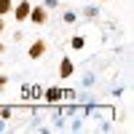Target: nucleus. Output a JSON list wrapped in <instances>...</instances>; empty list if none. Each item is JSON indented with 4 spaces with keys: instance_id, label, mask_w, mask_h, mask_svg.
<instances>
[{
    "instance_id": "obj_1",
    "label": "nucleus",
    "mask_w": 134,
    "mask_h": 134,
    "mask_svg": "<svg viewBox=\"0 0 134 134\" xmlns=\"http://www.w3.org/2000/svg\"><path fill=\"white\" fill-rule=\"evenodd\" d=\"M32 24H38V27H43V24H48V11L43 8V5H32V11H30V16H27Z\"/></svg>"
},
{
    "instance_id": "obj_2",
    "label": "nucleus",
    "mask_w": 134,
    "mask_h": 134,
    "mask_svg": "<svg viewBox=\"0 0 134 134\" xmlns=\"http://www.w3.org/2000/svg\"><path fill=\"white\" fill-rule=\"evenodd\" d=\"M46 51H48V43L43 40V38H38V40H32V43H30V48H27V57H30V59H40Z\"/></svg>"
},
{
    "instance_id": "obj_3",
    "label": "nucleus",
    "mask_w": 134,
    "mask_h": 134,
    "mask_svg": "<svg viewBox=\"0 0 134 134\" xmlns=\"http://www.w3.org/2000/svg\"><path fill=\"white\" fill-rule=\"evenodd\" d=\"M30 11H32V3H30V0H19V3L14 5V19H16V21H27Z\"/></svg>"
},
{
    "instance_id": "obj_4",
    "label": "nucleus",
    "mask_w": 134,
    "mask_h": 134,
    "mask_svg": "<svg viewBox=\"0 0 134 134\" xmlns=\"http://www.w3.org/2000/svg\"><path fill=\"white\" fill-rule=\"evenodd\" d=\"M59 75H62V78H75V62H72L70 57H62V62H59Z\"/></svg>"
},
{
    "instance_id": "obj_5",
    "label": "nucleus",
    "mask_w": 134,
    "mask_h": 134,
    "mask_svg": "<svg viewBox=\"0 0 134 134\" xmlns=\"http://www.w3.org/2000/svg\"><path fill=\"white\" fill-rule=\"evenodd\" d=\"M40 97L46 99V105H59V102H62V88L51 86V88H46V91H43Z\"/></svg>"
},
{
    "instance_id": "obj_6",
    "label": "nucleus",
    "mask_w": 134,
    "mask_h": 134,
    "mask_svg": "<svg viewBox=\"0 0 134 134\" xmlns=\"http://www.w3.org/2000/svg\"><path fill=\"white\" fill-rule=\"evenodd\" d=\"M70 46H72L75 51H81V48L86 46V38H83V35H72V38H70Z\"/></svg>"
},
{
    "instance_id": "obj_7",
    "label": "nucleus",
    "mask_w": 134,
    "mask_h": 134,
    "mask_svg": "<svg viewBox=\"0 0 134 134\" xmlns=\"http://www.w3.org/2000/svg\"><path fill=\"white\" fill-rule=\"evenodd\" d=\"M62 21H64V24H75V21H78V14H75V11H64V14H62Z\"/></svg>"
},
{
    "instance_id": "obj_8",
    "label": "nucleus",
    "mask_w": 134,
    "mask_h": 134,
    "mask_svg": "<svg viewBox=\"0 0 134 134\" xmlns=\"http://www.w3.org/2000/svg\"><path fill=\"white\" fill-rule=\"evenodd\" d=\"M97 16H99L97 5H86V8H83V19H97Z\"/></svg>"
},
{
    "instance_id": "obj_9",
    "label": "nucleus",
    "mask_w": 134,
    "mask_h": 134,
    "mask_svg": "<svg viewBox=\"0 0 134 134\" xmlns=\"http://www.w3.org/2000/svg\"><path fill=\"white\" fill-rule=\"evenodd\" d=\"M0 118H3V121H11V118H14V107L3 105V107H0Z\"/></svg>"
},
{
    "instance_id": "obj_10",
    "label": "nucleus",
    "mask_w": 134,
    "mask_h": 134,
    "mask_svg": "<svg viewBox=\"0 0 134 134\" xmlns=\"http://www.w3.org/2000/svg\"><path fill=\"white\" fill-rule=\"evenodd\" d=\"M14 11V5H11V0H0V16H5Z\"/></svg>"
},
{
    "instance_id": "obj_11",
    "label": "nucleus",
    "mask_w": 134,
    "mask_h": 134,
    "mask_svg": "<svg viewBox=\"0 0 134 134\" xmlns=\"http://www.w3.org/2000/svg\"><path fill=\"white\" fill-rule=\"evenodd\" d=\"M43 8L51 14V11H57V8H59V0H43Z\"/></svg>"
},
{
    "instance_id": "obj_12",
    "label": "nucleus",
    "mask_w": 134,
    "mask_h": 134,
    "mask_svg": "<svg viewBox=\"0 0 134 134\" xmlns=\"http://www.w3.org/2000/svg\"><path fill=\"white\" fill-rule=\"evenodd\" d=\"M21 40H24V32L16 30V32H14V43H21Z\"/></svg>"
},
{
    "instance_id": "obj_13",
    "label": "nucleus",
    "mask_w": 134,
    "mask_h": 134,
    "mask_svg": "<svg viewBox=\"0 0 134 134\" xmlns=\"http://www.w3.org/2000/svg\"><path fill=\"white\" fill-rule=\"evenodd\" d=\"M5 86H8V75H0V91H3Z\"/></svg>"
},
{
    "instance_id": "obj_14",
    "label": "nucleus",
    "mask_w": 134,
    "mask_h": 134,
    "mask_svg": "<svg viewBox=\"0 0 134 134\" xmlns=\"http://www.w3.org/2000/svg\"><path fill=\"white\" fill-rule=\"evenodd\" d=\"M83 86H94V75H86L83 78Z\"/></svg>"
},
{
    "instance_id": "obj_15",
    "label": "nucleus",
    "mask_w": 134,
    "mask_h": 134,
    "mask_svg": "<svg viewBox=\"0 0 134 134\" xmlns=\"http://www.w3.org/2000/svg\"><path fill=\"white\" fill-rule=\"evenodd\" d=\"M3 32H5V16H0V38H3Z\"/></svg>"
},
{
    "instance_id": "obj_16",
    "label": "nucleus",
    "mask_w": 134,
    "mask_h": 134,
    "mask_svg": "<svg viewBox=\"0 0 134 134\" xmlns=\"http://www.w3.org/2000/svg\"><path fill=\"white\" fill-rule=\"evenodd\" d=\"M8 129V121H3V118H0V131H5Z\"/></svg>"
},
{
    "instance_id": "obj_17",
    "label": "nucleus",
    "mask_w": 134,
    "mask_h": 134,
    "mask_svg": "<svg viewBox=\"0 0 134 134\" xmlns=\"http://www.w3.org/2000/svg\"><path fill=\"white\" fill-rule=\"evenodd\" d=\"M3 51H5V46H3V43H0V54H3Z\"/></svg>"
},
{
    "instance_id": "obj_18",
    "label": "nucleus",
    "mask_w": 134,
    "mask_h": 134,
    "mask_svg": "<svg viewBox=\"0 0 134 134\" xmlns=\"http://www.w3.org/2000/svg\"><path fill=\"white\" fill-rule=\"evenodd\" d=\"M102 3H110V0H102Z\"/></svg>"
},
{
    "instance_id": "obj_19",
    "label": "nucleus",
    "mask_w": 134,
    "mask_h": 134,
    "mask_svg": "<svg viewBox=\"0 0 134 134\" xmlns=\"http://www.w3.org/2000/svg\"><path fill=\"white\" fill-rule=\"evenodd\" d=\"M0 64H3V62H0Z\"/></svg>"
}]
</instances>
